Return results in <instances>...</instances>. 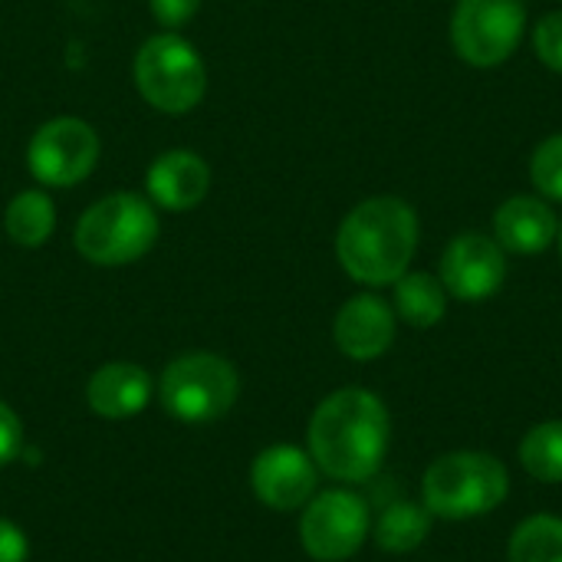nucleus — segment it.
Listing matches in <instances>:
<instances>
[{
  "mask_svg": "<svg viewBox=\"0 0 562 562\" xmlns=\"http://www.w3.org/2000/svg\"><path fill=\"white\" fill-rule=\"evenodd\" d=\"M389 408L369 389H339L326 395L310 418V458L323 474L342 484H362L379 474L389 454Z\"/></svg>",
  "mask_w": 562,
  "mask_h": 562,
  "instance_id": "obj_1",
  "label": "nucleus"
},
{
  "mask_svg": "<svg viewBox=\"0 0 562 562\" xmlns=\"http://www.w3.org/2000/svg\"><path fill=\"white\" fill-rule=\"evenodd\" d=\"M418 250V214L408 201L382 194L356 204L336 234V257L342 270L366 286H389Z\"/></svg>",
  "mask_w": 562,
  "mask_h": 562,
  "instance_id": "obj_2",
  "label": "nucleus"
},
{
  "mask_svg": "<svg viewBox=\"0 0 562 562\" xmlns=\"http://www.w3.org/2000/svg\"><path fill=\"white\" fill-rule=\"evenodd\" d=\"M510 494V474L501 458L484 451H451L422 477V504L438 520H477L497 510Z\"/></svg>",
  "mask_w": 562,
  "mask_h": 562,
  "instance_id": "obj_3",
  "label": "nucleus"
},
{
  "mask_svg": "<svg viewBox=\"0 0 562 562\" xmlns=\"http://www.w3.org/2000/svg\"><path fill=\"white\" fill-rule=\"evenodd\" d=\"M158 240V214L151 201L119 191L95 201L76 224L72 244L95 267H125L145 257Z\"/></svg>",
  "mask_w": 562,
  "mask_h": 562,
  "instance_id": "obj_4",
  "label": "nucleus"
},
{
  "mask_svg": "<svg viewBox=\"0 0 562 562\" xmlns=\"http://www.w3.org/2000/svg\"><path fill=\"white\" fill-rule=\"evenodd\" d=\"M240 395L237 369L214 352L178 356L158 382V398L165 412L184 425H207L224 418Z\"/></svg>",
  "mask_w": 562,
  "mask_h": 562,
  "instance_id": "obj_5",
  "label": "nucleus"
},
{
  "mask_svg": "<svg viewBox=\"0 0 562 562\" xmlns=\"http://www.w3.org/2000/svg\"><path fill=\"white\" fill-rule=\"evenodd\" d=\"M135 86L158 112H191L207 92V69L198 49L178 33L145 40L135 56Z\"/></svg>",
  "mask_w": 562,
  "mask_h": 562,
  "instance_id": "obj_6",
  "label": "nucleus"
},
{
  "mask_svg": "<svg viewBox=\"0 0 562 562\" xmlns=\"http://www.w3.org/2000/svg\"><path fill=\"white\" fill-rule=\"evenodd\" d=\"M524 30V0H458L451 13V46L477 69L507 63L517 53Z\"/></svg>",
  "mask_w": 562,
  "mask_h": 562,
  "instance_id": "obj_7",
  "label": "nucleus"
},
{
  "mask_svg": "<svg viewBox=\"0 0 562 562\" xmlns=\"http://www.w3.org/2000/svg\"><path fill=\"white\" fill-rule=\"evenodd\" d=\"M369 537V507L352 491H323L303 507L300 543L316 562H342L356 557Z\"/></svg>",
  "mask_w": 562,
  "mask_h": 562,
  "instance_id": "obj_8",
  "label": "nucleus"
},
{
  "mask_svg": "<svg viewBox=\"0 0 562 562\" xmlns=\"http://www.w3.org/2000/svg\"><path fill=\"white\" fill-rule=\"evenodd\" d=\"M99 161V135L89 122L82 119H53L43 122L30 145H26V165L30 175L40 184L49 188H72L82 178L92 175Z\"/></svg>",
  "mask_w": 562,
  "mask_h": 562,
  "instance_id": "obj_9",
  "label": "nucleus"
},
{
  "mask_svg": "<svg viewBox=\"0 0 562 562\" xmlns=\"http://www.w3.org/2000/svg\"><path fill=\"white\" fill-rule=\"evenodd\" d=\"M438 280L461 303L491 300L507 280V250L487 234H461L445 247Z\"/></svg>",
  "mask_w": 562,
  "mask_h": 562,
  "instance_id": "obj_10",
  "label": "nucleus"
},
{
  "mask_svg": "<svg viewBox=\"0 0 562 562\" xmlns=\"http://www.w3.org/2000/svg\"><path fill=\"white\" fill-rule=\"evenodd\" d=\"M319 484V468L310 458V451L293 445H273L257 454L250 468V487L254 497L280 514L300 510L313 501Z\"/></svg>",
  "mask_w": 562,
  "mask_h": 562,
  "instance_id": "obj_11",
  "label": "nucleus"
},
{
  "mask_svg": "<svg viewBox=\"0 0 562 562\" xmlns=\"http://www.w3.org/2000/svg\"><path fill=\"white\" fill-rule=\"evenodd\" d=\"M333 339L352 362H372L395 342V310L375 293H359L336 313Z\"/></svg>",
  "mask_w": 562,
  "mask_h": 562,
  "instance_id": "obj_12",
  "label": "nucleus"
},
{
  "mask_svg": "<svg viewBox=\"0 0 562 562\" xmlns=\"http://www.w3.org/2000/svg\"><path fill=\"white\" fill-rule=\"evenodd\" d=\"M148 198L165 211H191L211 191V168L198 151L175 148L151 161L145 175Z\"/></svg>",
  "mask_w": 562,
  "mask_h": 562,
  "instance_id": "obj_13",
  "label": "nucleus"
},
{
  "mask_svg": "<svg viewBox=\"0 0 562 562\" xmlns=\"http://www.w3.org/2000/svg\"><path fill=\"white\" fill-rule=\"evenodd\" d=\"M560 234V217L553 214L550 201L533 194L507 198L494 214V240L507 254L533 257L543 254Z\"/></svg>",
  "mask_w": 562,
  "mask_h": 562,
  "instance_id": "obj_14",
  "label": "nucleus"
},
{
  "mask_svg": "<svg viewBox=\"0 0 562 562\" xmlns=\"http://www.w3.org/2000/svg\"><path fill=\"white\" fill-rule=\"evenodd\" d=\"M151 395H155V382L135 362H109V366L95 369L86 385L89 408L99 418H112V422L142 415L148 408Z\"/></svg>",
  "mask_w": 562,
  "mask_h": 562,
  "instance_id": "obj_15",
  "label": "nucleus"
},
{
  "mask_svg": "<svg viewBox=\"0 0 562 562\" xmlns=\"http://www.w3.org/2000/svg\"><path fill=\"white\" fill-rule=\"evenodd\" d=\"M395 316H402L415 329H431L448 313V290L438 277L425 270H408L395 283Z\"/></svg>",
  "mask_w": 562,
  "mask_h": 562,
  "instance_id": "obj_16",
  "label": "nucleus"
},
{
  "mask_svg": "<svg viewBox=\"0 0 562 562\" xmlns=\"http://www.w3.org/2000/svg\"><path fill=\"white\" fill-rule=\"evenodd\" d=\"M56 227V211L49 194L43 191H20L3 214V231L20 247H43Z\"/></svg>",
  "mask_w": 562,
  "mask_h": 562,
  "instance_id": "obj_17",
  "label": "nucleus"
},
{
  "mask_svg": "<svg viewBox=\"0 0 562 562\" xmlns=\"http://www.w3.org/2000/svg\"><path fill=\"white\" fill-rule=\"evenodd\" d=\"M431 520L435 517L428 514L425 504H412V501L392 504L375 524V543L385 553H412L428 540Z\"/></svg>",
  "mask_w": 562,
  "mask_h": 562,
  "instance_id": "obj_18",
  "label": "nucleus"
},
{
  "mask_svg": "<svg viewBox=\"0 0 562 562\" xmlns=\"http://www.w3.org/2000/svg\"><path fill=\"white\" fill-rule=\"evenodd\" d=\"M507 562H562V520L550 514L527 517L507 543Z\"/></svg>",
  "mask_w": 562,
  "mask_h": 562,
  "instance_id": "obj_19",
  "label": "nucleus"
},
{
  "mask_svg": "<svg viewBox=\"0 0 562 562\" xmlns=\"http://www.w3.org/2000/svg\"><path fill=\"white\" fill-rule=\"evenodd\" d=\"M520 464L533 481L562 484V422H543L524 435Z\"/></svg>",
  "mask_w": 562,
  "mask_h": 562,
  "instance_id": "obj_20",
  "label": "nucleus"
},
{
  "mask_svg": "<svg viewBox=\"0 0 562 562\" xmlns=\"http://www.w3.org/2000/svg\"><path fill=\"white\" fill-rule=\"evenodd\" d=\"M530 181L543 194V201L562 204V132L543 138L530 158Z\"/></svg>",
  "mask_w": 562,
  "mask_h": 562,
  "instance_id": "obj_21",
  "label": "nucleus"
},
{
  "mask_svg": "<svg viewBox=\"0 0 562 562\" xmlns=\"http://www.w3.org/2000/svg\"><path fill=\"white\" fill-rule=\"evenodd\" d=\"M533 49L547 69L562 76V10L540 16V23L533 26Z\"/></svg>",
  "mask_w": 562,
  "mask_h": 562,
  "instance_id": "obj_22",
  "label": "nucleus"
},
{
  "mask_svg": "<svg viewBox=\"0 0 562 562\" xmlns=\"http://www.w3.org/2000/svg\"><path fill=\"white\" fill-rule=\"evenodd\" d=\"M20 451H23V425L16 412L7 402H0V468L16 461Z\"/></svg>",
  "mask_w": 562,
  "mask_h": 562,
  "instance_id": "obj_23",
  "label": "nucleus"
},
{
  "mask_svg": "<svg viewBox=\"0 0 562 562\" xmlns=\"http://www.w3.org/2000/svg\"><path fill=\"white\" fill-rule=\"evenodd\" d=\"M148 7H151V16H155L158 23H165V26H181V23H188V20L198 13L201 0H148Z\"/></svg>",
  "mask_w": 562,
  "mask_h": 562,
  "instance_id": "obj_24",
  "label": "nucleus"
},
{
  "mask_svg": "<svg viewBox=\"0 0 562 562\" xmlns=\"http://www.w3.org/2000/svg\"><path fill=\"white\" fill-rule=\"evenodd\" d=\"M26 557H30V543L23 530L10 520H0V562H26Z\"/></svg>",
  "mask_w": 562,
  "mask_h": 562,
  "instance_id": "obj_25",
  "label": "nucleus"
},
{
  "mask_svg": "<svg viewBox=\"0 0 562 562\" xmlns=\"http://www.w3.org/2000/svg\"><path fill=\"white\" fill-rule=\"evenodd\" d=\"M557 244H560V257H562V221H560V234H557Z\"/></svg>",
  "mask_w": 562,
  "mask_h": 562,
  "instance_id": "obj_26",
  "label": "nucleus"
}]
</instances>
